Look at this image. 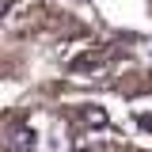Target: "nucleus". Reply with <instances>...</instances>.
<instances>
[{"label":"nucleus","instance_id":"obj_2","mask_svg":"<svg viewBox=\"0 0 152 152\" xmlns=\"http://www.w3.org/2000/svg\"><path fill=\"white\" fill-rule=\"evenodd\" d=\"M84 122L99 129V126H107V110L103 107H84Z\"/></svg>","mask_w":152,"mask_h":152},{"label":"nucleus","instance_id":"obj_1","mask_svg":"<svg viewBox=\"0 0 152 152\" xmlns=\"http://www.w3.org/2000/svg\"><path fill=\"white\" fill-rule=\"evenodd\" d=\"M38 137L34 129H27V126H12L8 129V152H34Z\"/></svg>","mask_w":152,"mask_h":152},{"label":"nucleus","instance_id":"obj_3","mask_svg":"<svg viewBox=\"0 0 152 152\" xmlns=\"http://www.w3.org/2000/svg\"><path fill=\"white\" fill-rule=\"evenodd\" d=\"M137 122H141V129H145V133H152V114H141Z\"/></svg>","mask_w":152,"mask_h":152}]
</instances>
